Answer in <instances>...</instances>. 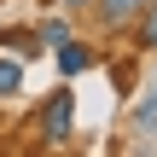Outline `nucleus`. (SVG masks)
I'll return each instance as SVG.
<instances>
[{"instance_id":"obj_1","label":"nucleus","mask_w":157,"mask_h":157,"mask_svg":"<svg viewBox=\"0 0 157 157\" xmlns=\"http://www.w3.org/2000/svg\"><path fill=\"white\" fill-rule=\"evenodd\" d=\"M70 122H76V93H70V87H52L47 105L35 111L41 140H47V146H64V140H70Z\"/></svg>"},{"instance_id":"obj_2","label":"nucleus","mask_w":157,"mask_h":157,"mask_svg":"<svg viewBox=\"0 0 157 157\" xmlns=\"http://www.w3.org/2000/svg\"><path fill=\"white\" fill-rule=\"evenodd\" d=\"M52 58H58V70H64V76H82V70H93V58H99V52H93L87 41H70V35H64V41H52Z\"/></svg>"},{"instance_id":"obj_3","label":"nucleus","mask_w":157,"mask_h":157,"mask_svg":"<svg viewBox=\"0 0 157 157\" xmlns=\"http://www.w3.org/2000/svg\"><path fill=\"white\" fill-rule=\"evenodd\" d=\"M140 6H146V0H93V12H99L105 29H128V23L140 17Z\"/></svg>"},{"instance_id":"obj_4","label":"nucleus","mask_w":157,"mask_h":157,"mask_svg":"<svg viewBox=\"0 0 157 157\" xmlns=\"http://www.w3.org/2000/svg\"><path fill=\"white\" fill-rule=\"evenodd\" d=\"M128 29H134V47H140V52H157V0L140 6V17H134Z\"/></svg>"},{"instance_id":"obj_5","label":"nucleus","mask_w":157,"mask_h":157,"mask_svg":"<svg viewBox=\"0 0 157 157\" xmlns=\"http://www.w3.org/2000/svg\"><path fill=\"white\" fill-rule=\"evenodd\" d=\"M0 47H12V52H41V41H35V29H0Z\"/></svg>"},{"instance_id":"obj_6","label":"nucleus","mask_w":157,"mask_h":157,"mask_svg":"<svg viewBox=\"0 0 157 157\" xmlns=\"http://www.w3.org/2000/svg\"><path fill=\"white\" fill-rule=\"evenodd\" d=\"M23 87V64H12V58H0V99H12Z\"/></svg>"},{"instance_id":"obj_7","label":"nucleus","mask_w":157,"mask_h":157,"mask_svg":"<svg viewBox=\"0 0 157 157\" xmlns=\"http://www.w3.org/2000/svg\"><path fill=\"white\" fill-rule=\"evenodd\" d=\"M64 35H70V23H64V17H41V29H35V41H41V47L64 41Z\"/></svg>"},{"instance_id":"obj_8","label":"nucleus","mask_w":157,"mask_h":157,"mask_svg":"<svg viewBox=\"0 0 157 157\" xmlns=\"http://www.w3.org/2000/svg\"><path fill=\"white\" fill-rule=\"evenodd\" d=\"M134 128H157V87L140 99V105H134Z\"/></svg>"},{"instance_id":"obj_9","label":"nucleus","mask_w":157,"mask_h":157,"mask_svg":"<svg viewBox=\"0 0 157 157\" xmlns=\"http://www.w3.org/2000/svg\"><path fill=\"white\" fill-rule=\"evenodd\" d=\"M64 6H82V0H64Z\"/></svg>"}]
</instances>
